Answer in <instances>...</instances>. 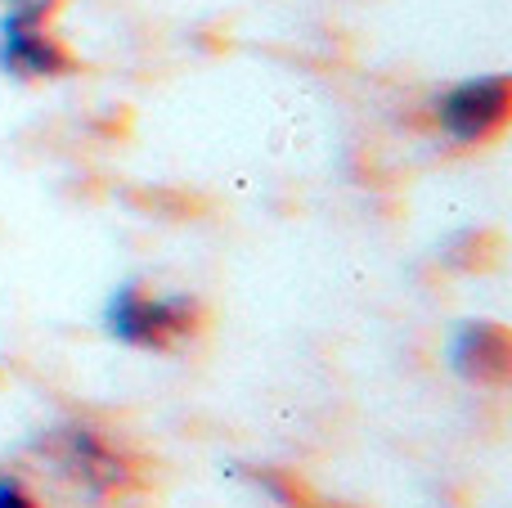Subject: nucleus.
<instances>
[{
    "mask_svg": "<svg viewBox=\"0 0 512 508\" xmlns=\"http://www.w3.org/2000/svg\"><path fill=\"white\" fill-rule=\"evenodd\" d=\"M36 455L50 464V473L59 482H68L90 504L117 500L135 482V468L126 459V450L117 441H108L99 428H90V423H59V428H50L36 441Z\"/></svg>",
    "mask_w": 512,
    "mask_h": 508,
    "instance_id": "1",
    "label": "nucleus"
},
{
    "mask_svg": "<svg viewBox=\"0 0 512 508\" xmlns=\"http://www.w3.org/2000/svg\"><path fill=\"white\" fill-rule=\"evenodd\" d=\"M104 324L117 342L140 351H176L203 329V306L189 293H144L140 284H122L104 306Z\"/></svg>",
    "mask_w": 512,
    "mask_h": 508,
    "instance_id": "2",
    "label": "nucleus"
},
{
    "mask_svg": "<svg viewBox=\"0 0 512 508\" xmlns=\"http://www.w3.org/2000/svg\"><path fill=\"white\" fill-rule=\"evenodd\" d=\"M59 0H9L0 18V68L18 81H45L77 72V59L50 32V14Z\"/></svg>",
    "mask_w": 512,
    "mask_h": 508,
    "instance_id": "3",
    "label": "nucleus"
},
{
    "mask_svg": "<svg viewBox=\"0 0 512 508\" xmlns=\"http://www.w3.org/2000/svg\"><path fill=\"white\" fill-rule=\"evenodd\" d=\"M432 113H436V126H441L454 144H481L504 131V122L512 113V86L504 72L459 81V86H450L436 99Z\"/></svg>",
    "mask_w": 512,
    "mask_h": 508,
    "instance_id": "4",
    "label": "nucleus"
},
{
    "mask_svg": "<svg viewBox=\"0 0 512 508\" xmlns=\"http://www.w3.org/2000/svg\"><path fill=\"white\" fill-rule=\"evenodd\" d=\"M450 365L459 378L477 387H504L512 369V342L508 329L495 320H472L454 333L450 342Z\"/></svg>",
    "mask_w": 512,
    "mask_h": 508,
    "instance_id": "5",
    "label": "nucleus"
},
{
    "mask_svg": "<svg viewBox=\"0 0 512 508\" xmlns=\"http://www.w3.org/2000/svg\"><path fill=\"white\" fill-rule=\"evenodd\" d=\"M248 482L256 486V491L274 495V500H279V504L297 508V491H292V482H283V477H279V473H270V468H261V473H248Z\"/></svg>",
    "mask_w": 512,
    "mask_h": 508,
    "instance_id": "6",
    "label": "nucleus"
},
{
    "mask_svg": "<svg viewBox=\"0 0 512 508\" xmlns=\"http://www.w3.org/2000/svg\"><path fill=\"white\" fill-rule=\"evenodd\" d=\"M0 508H36V500L18 477H0Z\"/></svg>",
    "mask_w": 512,
    "mask_h": 508,
    "instance_id": "7",
    "label": "nucleus"
}]
</instances>
